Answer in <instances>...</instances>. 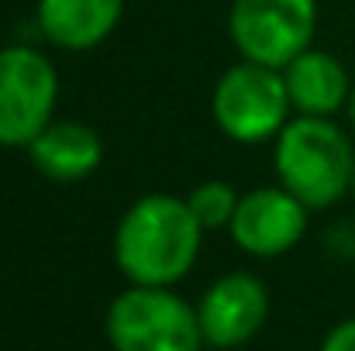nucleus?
Wrapping results in <instances>:
<instances>
[{
    "mask_svg": "<svg viewBox=\"0 0 355 351\" xmlns=\"http://www.w3.org/2000/svg\"><path fill=\"white\" fill-rule=\"evenodd\" d=\"M204 234L187 197L145 193L114 228V265L131 286H176L193 272Z\"/></svg>",
    "mask_w": 355,
    "mask_h": 351,
    "instance_id": "f257e3e1",
    "label": "nucleus"
},
{
    "mask_svg": "<svg viewBox=\"0 0 355 351\" xmlns=\"http://www.w3.org/2000/svg\"><path fill=\"white\" fill-rule=\"evenodd\" d=\"M355 134L335 117L293 114L272 138L276 183L300 197L311 210L342 204L352 190Z\"/></svg>",
    "mask_w": 355,
    "mask_h": 351,
    "instance_id": "f03ea898",
    "label": "nucleus"
},
{
    "mask_svg": "<svg viewBox=\"0 0 355 351\" xmlns=\"http://www.w3.org/2000/svg\"><path fill=\"white\" fill-rule=\"evenodd\" d=\"M104 338L111 351H200L197 303L173 286H131L107 303Z\"/></svg>",
    "mask_w": 355,
    "mask_h": 351,
    "instance_id": "7ed1b4c3",
    "label": "nucleus"
},
{
    "mask_svg": "<svg viewBox=\"0 0 355 351\" xmlns=\"http://www.w3.org/2000/svg\"><path fill=\"white\" fill-rule=\"evenodd\" d=\"M211 117L228 141H238V145L272 141L293 117L283 69L259 66L248 59L228 66L214 83Z\"/></svg>",
    "mask_w": 355,
    "mask_h": 351,
    "instance_id": "20e7f679",
    "label": "nucleus"
},
{
    "mask_svg": "<svg viewBox=\"0 0 355 351\" xmlns=\"http://www.w3.org/2000/svg\"><path fill=\"white\" fill-rule=\"evenodd\" d=\"M59 107L55 62L35 45L0 48V148H28Z\"/></svg>",
    "mask_w": 355,
    "mask_h": 351,
    "instance_id": "39448f33",
    "label": "nucleus"
},
{
    "mask_svg": "<svg viewBox=\"0 0 355 351\" xmlns=\"http://www.w3.org/2000/svg\"><path fill=\"white\" fill-rule=\"evenodd\" d=\"M318 0H232L228 38L248 62L283 69L314 45Z\"/></svg>",
    "mask_w": 355,
    "mask_h": 351,
    "instance_id": "423d86ee",
    "label": "nucleus"
},
{
    "mask_svg": "<svg viewBox=\"0 0 355 351\" xmlns=\"http://www.w3.org/2000/svg\"><path fill=\"white\" fill-rule=\"evenodd\" d=\"M307 224H311V207L276 183L241 193L228 234L252 258H279L304 241Z\"/></svg>",
    "mask_w": 355,
    "mask_h": 351,
    "instance_id": "0eeeda50",
    "label": "nucleus"
},
{
    "mask_svg": "<svg viewBox=\"0 0 355 351\" xmlns=\"http://www.w3.org/2000/svg\"><path fill=\"white\" fill-rule=\"evenodd\" d=\"M197 317L207 348H241L262 331L269 317V289L252 272H225L197 300Z\"/></svg>",
    "mask_w": 355,
    "mask_h": 351,
    "instance_id": "6e6552de",
    "label": "nucleus"
},
{
    "mask_svg": "<svg viewBox=\"0 0 355 351\" xmlns=\"http://www.w3.org/2000/svg\"><path fill=\"white\" fill-rule=\"evenodd\" d=\"M124 0H38L35 24L59 52H90L118 31Z\"/></svg>",
    "mask_w": 355,
    "mask_h": 351,
    "instance_id": "1a4fd4ad",
    "label": "nucleus"
},
{
    "mask_svg": "<svg viewBox=\"0 0 355 351\" xmlns=\"http://www.w3.org/2000/svg\"><path fill=\"white\" fill-rule=\"evenodd\" d=\"M24 152L31 165L52 183H83L104 162V141L97 127L73 117H55Z\"/></svg>",
    "mask_w": 355,
    "mask_h": 351,
    "instance_id": "9d476101",
    "label": "nucleus"
},
{
    "mask_svg": "<svg viewBox=\"0 0 355 351\" xmlns=\"http://www.w3.org/2000/svg\"><path fill=\"white\" fill-rule=\"evenodd\" d=\"M283 83H286L293 114L338 117L349 104L355 80L335 52L311 45L307 52H300L293 62L283 66Z\"/></svg>",
    "mask_w": 355,
    "mask_h": 351,
    "instance_id": "9b49d317",
    "label": "nucleus"
},
{
    "mask_svg": "<svg viewBox=\"0 0 355 351\" xmlns=\"http://www.w3.org/2000/svg\"><path fill=\"white\" fill-rule=\"evenodd\" d=\"M238 200H241V193H238L232 183H225V179H204V183H197L187 193V207L200 221L204 231H225V228H232Z\"/></svg>",
    "mask_w": 355,
    "mask_h": 351,
    "instance_id": "f8f14e48",
    "label": "nucleus"
},
{
    "mask_svg": "<svg viewBox=\"0 0 355 351\" xmlns=\"http://www.w3.org/2000/svg\"><path fill=\"white\" fill-rule=\"evenodd\" d=\"M321 351H355V317L338 321V324L324 334Z\"/></svg>",
    "mask_w": 355,
    "mask_h": 351,
    "instance_id": "ddd939ff",
    "label": "nucleus"
},
{
    "mask_svg": "<svg viewBox=\"0 0 355 351\" xmlns=\"http://www.w3.org/2000/svg\"><path fill=\"white\" fill-rule=\"evenodd\" d=\"M345 120H349V131L355 134V83H352V93H349V104H345Z\"/></svg>",
    "mask_w": 355,
    "mask_h": 351,
    "instance_id": "4468645a",
    "label": "nucleus"
},
{
    "mask_svg": "<svg viewBox=\"0 0 355 351\" xmlns=\"http://www.w3.org/2000/svg\"><path fill=\"white\" fill-rule=\"evenodd\" d=\"M349 197H352V200H355V172H352V190H349Z\"/></svg>",
    "mask_w": 355,
    "mask_h": 351,
    "instance_id": "2eb2a0df",
    "label": "nucleus"
}]
</instances>
